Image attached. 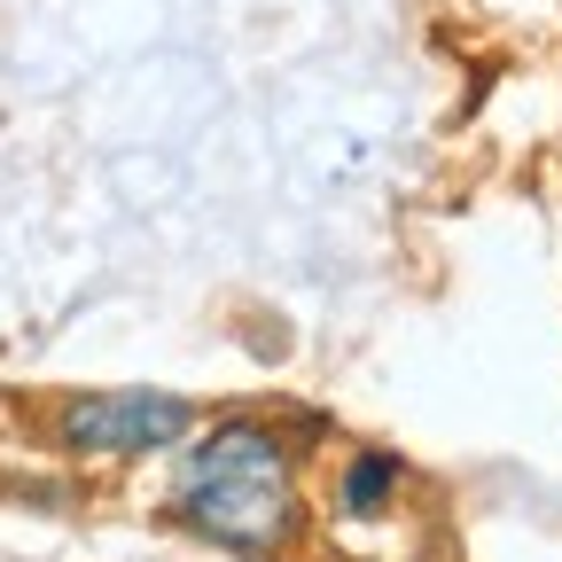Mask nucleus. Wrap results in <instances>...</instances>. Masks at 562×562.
I'll use <instances>...</instances> for the list:
<instances>
[{"instance_id": "nucleus-3", "label": "nucleus", "mask_w": 562, "mask_h": 562, "mask_svg": "<svg viewBox=\"0 0 562 562\" xmlns=\"http://www.w3.org/2000/svg\"><path fill=\"white\" fill-rule=\"evenodd\" d=\"M383 492H398V461L391 453H360L344 469V508H375Z\"/></svg>"}, {"instance_id": "nucleus-2", "label": "nucleus", "mask_w": 562, "mask_h": 562, "mask_svg": "<svg viewBox=\"0 0 562 562\" xmlns=\"http://www.w3.org/2000/svg\"><path fill=\"white\" fill-rule=\"evenodd\" d=\"M55 430L79 453H149V446H172L188 430V398H172V391H94V398H70L55 414Z\"/></svg>"}, {"instance_id": "nucleus-1", "label": "nucleus", "mask_w": 562, "mask_h": 562, "mask_svg": "<svg viewBox=\"0 0 562 562\" xmlns=\"http://www.w3.org/2000/svg\"><path fill=\"white\" fill-rule=\"evenodd\" d=\"M172 516L235 554H273L297 539V469L266 422H220L172 484Z\"/></svg>"}]
</instances>
